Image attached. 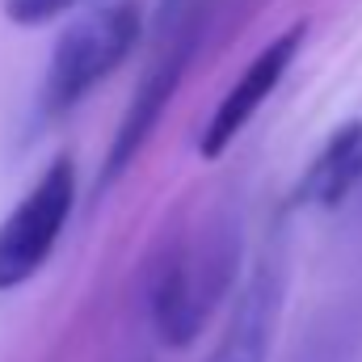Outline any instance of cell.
<instances>
[{
	"label": "cell",
	"instance_id": "6da1fadb",
	"mask_svg": "<svg viewBox=\"0 0 362 362\" xmlns=\"http://www.w3.org/2000/svg\"><path fill=\"white\" fill-rule=\"evenodd\" d=\"M139 34H144V13L135 0L101 4L85 13L81 21H72L59 34L47 76H42V114L59 118L72 105H81L114 68L127 64Z\"/></svg>",
	"mask_w": 362,
	"mask_h": 362
},
{
	"label": "cell",
	"instance_id": "7a4b0ae2",
	"mask_svg": "<svg viewBox=\"0 0 362 362\" xmlns=\"http://www.w3.org/2000/svg\"><path fill=\"white\" fill-rule=\"evenodd\" d=\"M76 206V165L72 156H55L42 177L25 189V198L0 219V291L25 286L42 270L72 219Z\"/></svg>",
	"mask_w": 362,
	"mask_h": 362
},
{
	"label": "cell",
	"instance_id": "3957f363",
	"mask_svg": "<svg viewBox=\"0 0 362 362\" xmlns=\"http://www.w3.org/2000/svg\"><path fill=\"white\" fill-rule=\"evenodd\" d=\"M232 262H236L232 249L202 245V249H177L160 266L152 282V325L165 346H189L202 333L215 295L228 286Z\"/></svg>",
	"mask_w": 362,
	"mask_h": 362
},
{
	"label": "cell",
	"instance_id": "277c9868",
	"mask_svg": "<svg viewBox=\"0 0 362 362\" xmlns=\"http://www.w3.org/2000/svg\"><path fill=\"white\" fill-rule=\"evenodd\" d=\"M303 38H308V25L295 21V25H286L282 34H274L270 42L245 64V72L232 81V89L219 97L215 114L206 118V127H202V135H198V156H202V160H219V156L232 148V139L253 122V114L270 101V93L278 89L282 76L291 72V64H295Z\"/></svg>",
	"mask_w": 362,
	"mask_h": 362
},
{
	"label": "cell",
	"instance_id": "5b68a950",
	"mask_svg": "<svg viewBox=\"0 0 362 362\" xmlns=\"http://www.w3.org/2000/svg\"><path fill=\"white\" fill-rule=\"evenodd\" d=\"M194 42H198V34H185L181 42H173V51H165V55L152 64V72L139 81V89H135L131 105H127V114H122V122H118V131H114V144H110V152H105V165H101V189H105L110 181L122 177V173L131 169V160L139 156V148L152 139L160 114L169 110V101H173V93H177L181 76H185V68H189Z\"/></svg>",
	"mask_w": 362,
	"mask_h": 362
},
{
	"label": "cell",
	"instance_id": "8992f818",
	"mask_svg": "<svg viewBox=\"0 0 362 362\" xmlns=\"http://www.w3.org/2000/svg\"><path fill=\"white\" fill-rule=\"evenodd\" d=\"M278 316H282V274L274 262H266L245 282L215 350L202 362H270Z\"/></svg>",
	"mask_w": 362,
	"mask_h": 362
},
{
	"label": "cell",
	"instance_id": "52a82bcc",
	"mask_svg": "<svg viewBox=\"0 0 362 362\" xmlns=\"http://www.w3.org/2000/svg\"><path fill=\"white\" fill-rule=\"evenodd\" d=\"M362 185V118L341 122L325 148L312 156V165L303 169V177L295 185L291 202L295 206H320V211H333L341 206L354 189Z\"/></svg>",
	"mask_w": 362,
	"mask_h": 362
},
{
	"label": "cell",
	"instance_id": "ba28073f",
	"mask_svg": "<svg viewBox=\"0 0 362 362\" xmlns=\"http://www.w3.org/2000/svg\"><path fill=\"white\" fill-rule=\"evenodd\" d=\"M72 4H81V0H0V8H4V17L13 21V25H47V21H55L59 13H68Z\"/></svg>",
	"mask_w": 362,
	"mask_h": 362
}]
</instances>
